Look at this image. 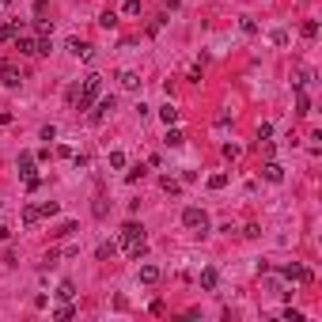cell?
Wrapping results in <instances>:
<instances>
[{
    "label": "cell",
    "mask_w": 322,
    "mask_h": 322,
    "mask_svg": "<svg viewBox=\"0 0 322 322\" xmlns=\"http://www.w3.org/2000/svg\"><path fill=\"white\" fill-rule=\"evenodd\" d=\"M19 174H23V178H27V174H38V171H34V155H31V152L19 155Z\"/></svg>",
    "instance_id": "5bb4252c"
},
{
    "label": "cell",
    "mask_w": 322,
    "mask_h": 322,
    "mask_svg": "<svg viewBox=\"0 0 322 322\" xmlns=\"http://www.w3.org/2000/svg\"><path fill=\"white\" fill-rule=\"evenodd\" d=\"M110 167H114V171L125 167V155H122V152H110Z\"/></svg>",
    "instance_id": "f1b7e54d"
},
{
    "label": "cell",
    "mask_w": 322,
    "mask_h": 322,
    "mask_svg": "<svg viewBox=\"0 0 322 322\" xmlns=\"http://www.w3.org/2000/svg\"><path fill=\"white\" fill-rule=\"evenodd\" d=\"M53 296L61 299V304H72V299H76V285H72V280H61V285H57V292H53Z\"/></svg>",
    "instance_id": "ba28073f"
},
{
    "label": "cell",
    "mask_w": 322,
    "mask_h": 322,
    "mask_svg": "<svg viewBox=\"0 0 322 322\" xmlns=\"http://www.w3.org/2000/svg\"><path fill=\"white\" fill-rule=\"evenodd\" d=\"M299 34H304V38H318V23H315V19H307V23L299 27Z\"/></svg>",
    "instance_id": "d6986e66"
},
{
    "label": "cell",
    "mask_w": 322,
    "mask_h": 322,
    "mask_svg": "<svg viewBox=\"0 0 322 322\" xmlns=\"http://www.w3.org/2000/svg\"><path fill=\"white\" fill-rule=\"evenodd\" d=\"M122 12H125V15H140V0H125Z\"/></svg>",
    "instance_id": "d4e9b609"
},
{
    "label": "cell",
    "mask_w": 322,
    "mask_h": 322,
    "mask_svg": "<svg viewBox=\"0 0 322 322\" xmlns=\"http://www.w3.org/2000/svg\"><path fill=\"white\" fill-rule=\"evenodd\" d=\"M186 80H190V84H201V65H193V68H190Z\"/></svg>",
    "instance_id": "836d02e7"
},
{
    "label": "cell",
    "mask_w": 322,
    "mask_h": 322,
    "mask_svg": "<svg viewBox=\"0 0 322 322\" xmlns=\"http://www.w3.org/2000/svg\"><path fill=\"white\" fill-rule=\"evenodd\" d=\"M280 273H285L288 280H299V285H311V280H315V273H311V269H304V266H285Z\"/></svg>",
    "instance_id": "8992f818"
},
{
    "label": "cell",
    "mask_w": 322,
    "mask_h": 322,
    "mask_svg": "<svg viewBox=\"0 0 322 322\" xmlns=\"http://www.w3.org/2000/svg\"><path fill=\"white\" fill-rule=\"evenodd\" d=\"M72 315H76V307H68V304L53 311V318H57V322H68V318H72Z\"/></svg>",
    "instance_id": "44dd1931"
},
{
    "label": "cell",
    "mask_w": 322,
    "mask_h": 322,
    "mask_svg": "<svg viewBox=\"0 0 322 322\" xmlns=\"http://www.w3.org/2000/svg\"><path fill=\"white\" fill-rule=\"evenodd\" d=\"M228 186V174H209V190H224Z\"/></svg>",
    "instance_id": "7402d4cb"
},
{
    "label": "cell",
    "mask_w": 322,
    "mask_h": 322,
    "mask_svg": "<svg viewBox=\"0 0 322 322\" xmlns=\"http://www.w3.org/2000/svg\"><path fill=\"white\" fill-rule=\"evenodd\" d=\"M125 250H129L133 261H140L144 254H148V239H136V243H125Z\"/></svg>",
    "instance_id": "9c48e42d"
},
{
    "label": "cell",
    "mask_w": 322,
    "mask_h": 322,
    "mask_svg": "<svg viewBox=\"0 0 322 322\" xmlns=\"http://www.w3.org/2000/svg\"><path fill=\"white\" fill-rule=\"evenodd\" d=\"M0 4H4V8H8V4H15V0H0Z\"/></svg>",
    "instance_id": "74e56055"
},
{
    "label": "cell",
    "mask_w": 322,
    "mask_h": 322,
    "mask_svg": "<svg viewBox=\"0 0 322 322\" xmlns=\"http://www.w3.org/2000/svg\"><path fill=\"white\" fill-rule=\"evenodd\" d=\"M163 144H167V148H178V144H182V133L167 125V136H163Z\"/></svg>",
    "instance_id": "ac0fdd59"
},
{
    "label": "cell",
    "mask_w": 322,
    "mask_h": 322,
    "mask_svg": "<svg viewBox=\"0 0 322 322\" xmlns=\"http://www.w3.org/2000/svg\"><path fill=\"white\" fill-rule=\"evenodd\" d=\"M239 155H243L239 144H224V159H239Z\"/></svg>",
    "instance_id": "484cf974"
},
{
    "label": "cell",
    "mask_w": 322,
    "mask_h": 322,
    "mask_svg": "<svg viewBox=\"0 0 322 322\" xmlns=\"http://www.w3.org/2000/svg\"><path fill=\"white\" fill-rule=\"evenodd\" d=\"M296 114H311V99H307V95H304V91H299V95H296Z\"/></svg>",
    "instance_id": "ffe728a7"
},
{
    "label": "cell",
    "mask_w": 322,
    "mask_h": 322,
    "mask_svg": "<svg viewBox=\"0 0 322 322\" xmlns=\"http://www.w3.org/2000/svg\"><path fill=\"white\" fill-rule=\"evenodd\" d=\"M72 231H76V220H65L61 228H57V235H72Z\"/></svg>",
    "instance_id": "1f68e13d"
},
{
    "label": "cell",
    "mask_w": 322,
    "mask_h": 322,
    "mask_svg": "<svg viewBox=\"0 0 322 322\" xmlns=\"http://www.w3.org/2000/svg\"><path fill=\"white\" fill-rule=\"evenodd\" d=\"M261 174H266V182H285V167H280V163H266Z\"/></svg>",
    "instance_id": "8fae6325"
},
{
    "label": "cell",
    "mask_w": 322,
    "mask_h": 322,
    "mask_svg": "<svg viewBox=\"0 0 322 322\" xmlns=\"http://www.w3.org/2000/svg\"><path fill=\"white\" fill-rule=\"evenodd\" d=\"M23 186H27V193H34L38 186H42V178H38V174H27V178H23Z\"/></svg>",
    "instance_id": "4316f807"
},
{
    "label": "cell",
    "mask_w": 322,
    "mask_h": 322,
    "mask_svg": "<svg viewBox=\"0 0 322 322\" xmlns=\"http://www.w3.org/2000/svg\"><path fill=\"white\" fill-rule=\"evenodd\" d=\"M114 254H118V243H99V247H95V258L99 261H110Z\"/></svg>",
    "instance_id": "7c38bea8"
},
{
    "label": "cell",
    "mask_w": 322,
    "mask_h": 322,
    "mask_svg": "<svg viewBox=\"0 0 322 322\" xmlns=\"http://www.w3.org/2000/svg\"><path fill=\"white\" fill-rule=\"evenodd\" d=\"M38 212H42V216H53V212H57V201H46V205H38Z\"/></svg>",
    "instance_id": "4dcf8cb0"
},
{
    "label": "cell",
    "mask_w": 322,
    "mask_h": 322,
    "mask_svg": "<svg viewBox=\"0 0 322 322\" xmlns=\"http://www.w3.org/2000/svg\"><path fill=\"white\" fill-rule=\"evenodd\" d=\"M68 53H72L76 61H91V57H95V46H91V42H80V38H68Z\"/></svg>",
    "instance_id": "277c9868"
},
{
    "label": "cell",
    "mask_w": 322,
    "mask_h": 322,
    "mask_svg": "<svg viewBox=\"0 0 322 322\" xmlns=\"http://www.w3.org/2000/svg\"><path fill=\"white\" fill-rule=\"evenodd\" d=\"M144 174H148V171H144V163H136L133 171H125V182H136V178H144Z\"/></svg>",
    "instance_id": "603a6c76"
},
{
    "label": "cell",
    "mask_w": 322,
    "mask_h": 322,
    "mask_svg": "<svg viewBox=\"0 0 322 322\" xmlns=\"http://www.w3.org/2000/svg\"><path fill=\"white\" fill-rule=\"evenodd\" d=\"M136 239H144V228H140L136 220H129V224L122 228V243H136Z\"/></svg>",
    "instance_id": "52a82bcc"
},
{
    "label": "cell",
    "mask_w": 322,
    "mask_h": 322,
    "mask_svg": "<svg viewBox=\"0 0 322 322\" xmlns=\"http://www.w3.org/2000/svg\"><path fill=\"white\" fill-rule=\"evenodd\" d=\"M34 15H38V19L46 15V0H34Z\"/></svg>",
    "instance_id": "d590c367"
},
{
    "label": "cell",
    "mask_w": 322,
    "mask_h": 322,
    "mask_svg": "<svg viewBox=\"0 0 322 322\" xmlns=\"http://www.w3.org/2000/svg\"><path fill=\"white\" fill-rule=\"evenodd\" d=\"M38 220H42V212H38L34 205H27V209H23V224H27V228H34Z\"/></svg>",
    "instance_id": "e0dca14e"
},
{
    "label": "cell",
    "mask_w": 322,
    "mask_h": 322,
    "mask_svg": "<svg viewBox=\"0 0 322 322\" xmlns=\"http://www.w3.org/2000/svg\"><path fill=\"white\" fill-rule=\"evenodd\" d=\"M99 23L106 27V31H110V27H114V23H118V15H114V12H103V19H99Z\"/></svg>",
    "instance_id": "d6a6232c"
},
{
    "label": "cell",
    "mask_w": 322,
    "mask_h": 322,
    "mask_svg": "<svg viewBox=\"0 0 322 322\" xmlns=\"http://www.w3.org/2000/svg\"><path fill=\"white\" fill-rule=\"evenodd\" d=\"M159 118H163V122H167V125H174V122H178V106H174V103H167V106H159Z\"/></svg>",
    "instance_id": "2e32d148"
},
{
    "label": "cell",
    "mask_w": 322,
    "mask_h": 322,
    "mask_svg": "<svg viewBox=\"0 0 322 322\" xmlns=\"http://www.w3.org/2000/svg\"><path fill=\"white\" fill-rule=\"evenodd\" d=\"M159 280V266H140V285H155Z\"/></svg>",
    "instance_id": "9a60e30c"
},
{
    "label": "cell",
    "mask_w": 322,
    "mask_h": 322,
    "mask_svg": "<svg viewBox=\"0 0 322 322\" xmlns=\"http://www.w3.org/2000/svg\"><path fill=\"white\" fill-rule=\"evenodd\" d=\"M269 136H273V125L261 122V125H258V140H269Z\"/></svg>",
    "instance_id": "f546056e"
},
{
    "label": "cell",
    "mask_w": 322,
    "mask_h": 322,
    "mask_svg": "<svg viewBox=\"0 0 322 322\" xmlns=\"http://www.w3.org/2000/svg\"><path fill=\"white\" fill-rule=\"evenodd\" d=\"M0 8H4V4H0Z\"/></svg>",
    "instance_id": "f35d334b"
},
{
    "label": "cell",
    "mask_w": 322,
    "mask_h": 322,
    "mask_svg": "<svg viewBox=\"0 0 322 322\" xmlns=\"http://www.w3.org/2000/svg\"><path fill=\"white\" fill-rule=\"evenodd\" d=\"M159 186H163V190H167V193H178V190H182V186H178V182H174V178H171V174H167V178H159Z\"/></svg>",
    "instance_id": "83f0119b"
},
{
    "label": "cell",
    "mask_w": 322,
    "mask_h": 322,
    "mask_svg": "<svg viewBox=\"0 0 322 322\" xmlns=\"http://www.w3.org/2000/svg\"><path fill=\"white\" fill-rule=\"evenodd\" d=\"M182 228H186V231H197V235H205V231H209V212L197 209V205H186V209H182Z\"/></svg>",
    "instance_id": "6da1fadb"
},
{
    "label": "cell",
    "mask_w": 322,
    "mask_h": 322,
    "mask_svg": "<svg viewBox=\"0 0 322 322\" xmlns=\"http://www.w3.org/2000/svg\"><path fill=\"white\" fill-rule=\"evenodd\" d=\"M216 285H220V273L216 269H201V288L205 292H216Z\"/></svg>",
    "instance_id": "30bf717a"
},
{
    "label": "cell",
    "mask_w": 322,
    "mask_h": 322,
    "mask_svg": "<svg viewBox=\"0 0 322 322\" xmlns=\"http://www.w3.org/2000/svg\"><path fill=\"white\" fill-rule=\"evenodd\" d=\"M8 239H12V231H8L4 224H0V243H8Z\"/></svg>",
    "instance_id": "8d00e7d4"
},
{
    "label": "cell",
    "mask_w": 322,
    "mask_h": 322,
    "mask_svg": "<svg viewBox=\"0 0 322 322\" xmlns=\"http://www.w3.org/2000/svg\"><path fill=\"white\" fill-rule=\"evenodd\" d=\"M118 80H122V87H125V91H136V87H140V76H136V72H129V68H125V72H118Z\"/></svg>",
    "instance_id": "4fadbf2b"
},
{
    "label": "cell",
    "mask_w": 322,
    "mask_h": 322,
    "mask_svg": "<svg viewBox=\"0 0 322 322\" xmlns=\"http://www.w3.org/2000/svg\"><path fill=\"white\" fill-rule=\"evenodd\" d=\"M0 84H4V87H19V84H23V72H19V65L8 61V57L0 61Z\"/></svg>",
    "instance_id": "7a4b0ae2"
},
{
    "label": "cell",
    "mask_w": 322,
    "mask_h": 322,
    "mask_svg": "<svg viewBox=\"0 0 322 322\" xmlns=\"http://www.w3.org/2000/svg\"><path fill=\"white\" fill-rule=\"evenodd\" d=\"M285 318H288V322H304V315H299V311H292V307H285Z\"/></svg>",
    "instance_id": "e575fe53"
},
{
    "label": "cell",
    "mask_w": 322,
    "mask_h": 322,
    "mask_svg": "<svg viewBox=\"0 0 322 322\" xmlns=\"http://www.w3.org/2000/svg\"><path fill=\"white\" fill-rule=\"evenodd\" d=\"M12 42H15V50L23 53V57H34L38 53V34H31V31H19Z\"/></svg>",
    "instance_id": "3957f363"
},
{
    "label": "cell",
    "mask_w": 322,
    "mask_h": 322,
    "mask_svg": "<svg viewBox=\"0 0 322 322\" xmlns=\"http://www.w3.org/2000/svg\"><path fill=\"white\" fill-rule=\"evenodd\" d=\"M114 106H118V99H114V95H106V99H99V110H91V114H87V118H91V125H99V122L106 118V114L114 110Z\"/></svg>",
    "instance_id": "5b68a950"
},
{
    "label": "cell",
    "mask_w": 322,
    "mask_h": 322,
    "mask_svg": "<svg viewBox=\"0 0 322 322\" xmlns=\"http://www.w3.org/2000/svg\"><path fill=\"white\" fill-rule=\"evenodd\" d=\"M239 27H243V34H258V23H254V19H247V15L239 19Z\"/></svg>",
    "instance_id": "cb8c5ba5"
}]
</instances>
